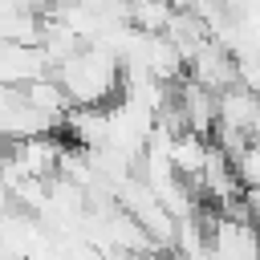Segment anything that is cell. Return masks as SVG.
Listing matches in <instances>:
<instances>
[{"label":"cell","instance_id":"obj_1","mask_svg":"<svg viewBox=\"0 0 260 260\" xmlns=\"http://www.w3.org/2000/svg\"><path fill=\"white\" fill-rule=\"evenodd\" d=\"M61 89L69 93L73 106H110L122 93V65L106 45H81L77 53H69L65 61H57L49 69Z\"/></svg>","mask_w":260,"mask_h":260},{"label":"cell","instance_id":"obj_2","mask_svg":"<svg viewBox=\"0 0 260 260\" xmlns=\"http://www.w3.org/2000/svg\"><path fill=\"white\" fill-rule=\"evenodd\" d=\"M232 171H236L240 187L260 191V138H248V142L232 154Z\"/></svg>","mask_w":260,"mask_h":260}]
</instances>
